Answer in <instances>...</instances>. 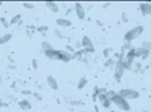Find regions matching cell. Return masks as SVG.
Wrapping results in <instances>:
<instances>
[{"label":"cell","mask_w":151,"mask_h":112,"mask_svg":"<svg viewBox=\"0 0 151 112\" xmlns=\"http://www.w3.org/2000/svg\"><path fill=\"white\" fill-rule=\"evenodd\" d=\"M122 22H124V23L129 22V18H127V14L126 13H122Z\"/></svg>","instance_id":"cell-30"},{"label":"cell","mask_w":151,"mask_h":112,"mask_svg":"<svg viewBox=\"0 0 151 112\" xmlns=\"http://www.w3.org/2000/svg\"><path fill=\"white\" fill-rule=\"evenodd\" d=\"M141 47H142V48H145V49H147V50H150V52H151V42L145 40V42H142V43H141Z\"/></svg>","instance_id":"cell-20"},{"label":"cell","mask_w":151,"mask_h":112,"mask_svg":"<svg viewBox=\"0 0 151 112\" xmlns=\"http://www.w3.org/2000/svg\"><path fill=\"white\" fill-rule=\"evenodd\" d=\"M33 96H34L38 101H42V100H43V97H42V95H39V93H37V92L33 93Z\"/></svg>","instance_id":"cell-29"},{"label":"cell","mask_w":151,"mask_h":112,"mask_svg":"<svg viewBox=\"0 0 151 112\" xmlns=\"http://www.w3.org/2000/svg\"><path fill=\"white\" fill-rule=\"evenodd\" d=\"M20 93H22L23 96H32V95H33V92H32L30 90H22Z\"/></svg>","instance_id":"cell-26"},{"label":"cell","mask_w":151,"mask_h":112,"mask_svg":"<svg viewBox=\"0 0 151 112\" xmlns=\"http://www.w3.org/2000/svg\"><path fill=\"white\" fill-rule=\"evenodd\" d=\"M45 6L48 8L52 13H58L59 11V5L54 1H45Z\"/></svg>","instance_id":"cell-13"},{"label":"cell","mask_w":151,"mask_h":112,"mask_svg":"<svg viewBox=\"0 0 151 112\" xmlns=\"http://www.w3.org/2000/svg\"><path fill=\"white\" fill-rule=\"evenodd\" d=\"M55 24L59 28H69V27H72V22L68 18H57Z\"/></svg>","instance_id":"cell-9"},{"label":"cell","mask_w":151,"mask_h":112,"mask_svg":"<svg viewBox=\"0 0 151 112\" xmlns=\"http://www.w3.org/2000/svg\"><path fill=\"white\" fill-rule=\"evenodd\" d=\"M111 102L117 107V108H120L122 112H130V111H131V105H130V102L127 101L126 98H124V97H121L119 93H116V95L112 97Z\"/></svg>","instance_id":"cell-2"},{"label":"cell","mask_w":151,"mask_h":112,"mask_svg":"<svg viewBox=\"0 0 151 112\" xmlns=\"http://www.w3.org/2000/svg\"><path fill=\"white\" fill-rule=\"evenodd\" d=\"M44 55L50 60H57V57H58V49H52V50H47V52H43Z\"/></svg>","instance_id":"cell-12"},{"label":"cell","mask_w":151,"mask_h":112,"mask_svg":"<svg viewBox=\"0 0 151 112\" xmlns=\"http://www.w3.org/2000/svg\"><path fill=\"white\" fill-rule=\"evenodd\" d=\"M115 64H116V60L113 59L112 57H110V58H107L106 59V62H105V67H115Z\"/></svg>","instance_id":"cell-18"},{"label":"cell","mask_w":151,"mask_h":112,"mask_svg":"<svg viewBox=\"0 0 151 112\" xmlns=\"http://www.w3.org/2000/svg\"><path fill=\"white\" fill-rule=\"evenodd\" d=\"M81 44L83 47V49L86 50V53H93L94 52V45H93V42L91 40L88 35H83L82 39H81Z\"/></svg>","instance_id":"cell-5"},{"label":"cell","mask_w":151,"mask_h":112,"mask_svg":"<svg viewBox=\"0 0 151 112\" xmlns=\"http://www.w3.org/2000/svg\"><path fill=\"white\" fill-rule=\"evenodd\" d=\"M0 87H1V83H0Z\"/></svg>","instance_id":"cell-43"},{"label":"cell","mask_w":151,"mask_h":112,"mask_svg":"<svg viewBox=\"0 0 151 112\" xmlns=\"http://www.w3.org/2000/svg\"><path fill=\"white\" fill-rule=\"evenodd\" d=\"M1 102H3V101H1V98H0V103H1Z\"/></svg>","instance_id":"cell-39"},{"label":"cell","mask_w":151,"mask_h":112,"mask_svg":"<svg viewBox=\"0 0 151 112\" xmlns=\"http://www.w3.org/2000/svg\"><path fill=\"white\" fill-rule=\"evenodd\" d=\"M87 85H88V79L86 77H82L77 83V88L78 90H83V88H86Z\"/></svg>","instance_id":"cell-17"},{"label":"cell","mask_w":151,"mask_h":112,"mask_svg":"<svg viewBox=\"0 0 151 112\" xmlns=\"http://www.w3.org/2000/svg\"><path fill=\"white\" fill-rule=\"evenodd\" d=\"M110 112H115V111H110Z\"/></svg>","instance_id":"cell-42"},{"label":"cell","mask_w":151,"mask_h":112,"mask_svg":"<svg viewBox=\"0 0 151 112\" xmlns=\"http://www.w3.org/2000/svg\"><path fill=\"white\" fill-rule=\"evenodd\" d=\"M47 85H48L50 90H53V91H57L59 88V83L55 79V77H53V76H48V77H47Z\"/></svg>","instance_id":"cell-10"},{"label":"cell","mask_w":151,"mask_h":112,"mask_svg":"<svg viewBox=\"0 0 151 112\" xmlns=\"http://www.w3.org/2000/svg\"><path fill=\"white\" fill-rule=\"evenodd\" d=\"M40 48L43 52H47V50H52V49H54V47L52 43H49V42H47V40H43L40 43Z\"/></svg>","instance_id":"cell-15"},{"label":"cell","mask_w":151,"mask_h":112,"mask_svg":"<svg viewBox=\"0 0 151 112\" xmlns=\"http://www.w3.org/2000/svg\"><path fill=\"white\" fill-rule=\"evenodd\" d=\"M125 72H126V68H125L124 60H116L115 68H113V77H115V81L117 83H121Z\"/></svg>","instance_id":"cell-3"},{"label":"cell","mask_w":151,"mask_h":112,"mask_svg":"<svg viewBox=\"0 0 151 112\" xmlns=\"http://www.w3.org/2000/svg\"><path fill=\"white\" fill-rule=\"evenodd\" d=\"M6 106H8V103H3V102L0 103V107H6Z\"/></svg>","instance_id":"cell-35"},{"label":"cell","mask_w":151,"mask_h":112,"mask_svg":"<svg viewBox=\"0 0 151 112\" xmlns=\"http://www.w3.org/2000/svg\"><path fill=\"white\" fill-rule=\"evenodd\" d=\"M69 103L72 106H78V105H81V101H70Z\"/></svg>","instance_id":"cell-31"},{"label":"cell","mask_w":151,"mask_h":112,"mask_svg":"<svg viewBox=\"0 0 151 112\" xmlns=\"http://www.w3.org/2000/svg\"><path fill=\"white\" fill-rule=\"evenodd\" d=\"M18 105L19 107L23 110V111H28V110H32V103H30V101L29 100H27V98H23L18 102Z\"/></svg>","instance_id":"cell-11"},{"label":"cell","mask_w":151,"mask_h":112,"mask_svg":"<svg viewBox=\"0 0 151 112\" xmlns=\"http://www.w3.org/2000/svg\"><path fill=\"white\" fill-rule=\"evenodd\" d=\"M48 30H49V27L48 25H40V27L37 28V32H39V33H43V34H45V32H48Z\"/></svg>","instance_id":"cell-19"},{"label":"cell","mask_w":151,"mask_h":112,"mask_svg":"<svg viewBox=\"0 0 151 112\" xmlns=\"http://www.w3.org/2000/svg\"><path fill=\"white\" fill-rule=\"evenodd\" d=\"M111 103H112L111 100H106V101H103L101 105H102L103 108H110V107H111Z\"/></svg>","instance_id":"cell-21"},{"label":"cell","mask_w":151,"mask_h":112,"mask_svg":"<svg viewBox=\"0 0 151 112\" xmlns=\"http://www.w3.org/2000/svg\"><path fill=\"white\" fill-rule=\"evenodd\" d=\"M12 38H13V34H12V33H5V34H3L1 37H0V45H4V44L9 43V42L12 40Z\"/></svg>","instance_id":"cell-14"},{"label":"cell","mask_w":151,"mask_h":112,"mask_svg":"<svg viewBox=\"0 0 151 112\" xmlns=\"http://www.w3.org/2000/svg\"><path fill=\"white\" fill-rule=\"evenodd\" d=\"M22 23V14H15L12 19H10V22H9V24L10 25H15V24H20Z\"/></svg>","instance_id":"cell-16"},{"label":"cell","mask_w":151,"mask_h":112,"mask_svg":"<svg viewBox=\"0 0 151 112\" xmlns=\"http://www.w3.org/2000/svg\"><path fill=\"white\" fill-rule=\"evenodd\" d=\"M0 112H1V111H0Z\"/></svg>","instance_id":"cell-44"},{"label":"cell","mask_w":151,"mask_h":112,"mask_svg":"<svg viewBox=\"0 0 151 112\" xmlns=\"http://www.w3.org/2000/svg\"><path fill=\"white\" fill-rule=\"evenodd\" d=\"M110 53H111V48H106L105 50H103V57H105L106 59L110 58Z\"/></svg>","instance_id":"cell-25"},{"label":"cell","mask_w":151,"mask_h":112,"mask_svg":"<svg viewBox=\"0 0 151 112\" xmlns=\"http://www.w3.org/2000/svg\"><path fill=\"white\" fill-rule=\"evenodd\" d=\"M0 22H1V23H3V24H4V25H5V27H8V25H9V23H8V22H6L5 19H4V18H1V17H0Z\"/></svg>","instance_id":"cell-32"},{"label":"cell","mask_w":151,"mask_h":112,"mask_svg":"<svg viewBox=\"0 0 151 112\" xmlns=\"http://www.w3.org/2000/svg\"><path fill=\"white\" fill-rule=\"evenodd\" d=\"M111 5V3H106V4H103V8H107V6H110Z\"/></svg>","instance_id":"cell-34"},{"label":"cell","mask_w":151,"mask_h":112,"mask_svg":"<svg viewBox=\"0 0 151 112\" xmlns=\"http://www.w3.org/2000/svg\"><path fill=\"white\" fill-rule=\"evenodd\" d=\"M121 97H124V98H126L127 101L130 100H137L140 98V92L134 90V88H121V90L117 92Z\"/></svg>","instance_id":"cell-4"},{"label":"cell","mask_w":151,"mask_h":112,"mask_svg":"<svg viewBox=\"0 0 151 112\" xmlns=\"http://www.w3.org/2000/svg\"><path fill=\"white\" fill-rule=\"evenodd\" d=\"M134 71L135 72H141V63H139V62L134 63Z\"/></svg>","instance_id":"cell-24"},{"label":"cell","mask_w":151,"mask_h":112,"mask_svg":"<svg viewBox=\"0 0 151 112\" xmlns=\"http://www.w3.org/2000/svg\"><path fill=\"white\" fill-rule=\"evenodd\" d=\"M81 112H86V111H81Z\"/></svg>","instance_id":"cell-40"},{"label":"cell","mask_w":151,"mask_h":112,"mask_svg":"<svg viewBox=\"0 0 151 112\" xmlns=\"http://www.w3.org/2000/svg\"><path fill=\"white\" fill-rule=\"evenodd\" d=\"M65 50H67L68 53H70V54H72V53H74V48H73L72 45H69V44H67V45H65Z\"/></svg>","instance_id":"cell-27"},{"label":"cell","mask_w":151,"mask_h":112,"mask_svg":"<svg viewBox=\"0 0 151 112\" xmlns=\"http://www.w3.org/2000/svg\"><path fill=\"white\" fill-rule=\"evenodd\" d=\"M72 59H73V54L68 53L67 50H60V49H58V57H57V60H60V62L68 63Z\"/></svg>","instance_id":"cell-7"},{"label":"cell","mask_w":151,"mask_h":112,"mask_svg":"<svg viewBox=\"0 0 151 112\" xmlns=\"http://www.w3.org/2000/svg\"><path fill=\"white\" fill-rule=\"evenodd\" d=\"M74 13H76V15H77V18L79 20L86 19V9H84V6L82 5L81 3H76L74 4Z\"/></svg>","instance_id":"cell-6"},{"label":"cell","mask_w":151,"mask_h":112,"mask_svg":"<svg viewBox=\"0 0 151 112\" xmlns=\"http://www.w3.org/2000/svg\"><path fill=\"white\" fill-rule=\"evenodd\" d=\"M32 67H33V69H38V62H37V59H34V58L32 59Z\"/></svg>","instance_id":"cell-28"},{"label":"cell","mask_w":151,"mask_h":112,"mask_svg":"<svg viewBox=\"0 0 151 112\" xmlns=\"http://www.w3.org/2000/svg\"><path fill=\"white\" fill-rule=\"evenodd\" d=\"M1 5H3V3H1V1H0V6H1Z\"/></svg>","instance_id":"cell-38"},{"label":"cell","mask_w":151,"mask_h":112,"mask_svg":"<svg viewBox=\"0 0 151 112\" xmlns=\"http://www.w3.org/2000/svg\"><path fill=\"white\" fill-rule=\"evenodd\" d=\"M0 83H1V76H0Z\"/></svg>","instance_id":"cell-37"},{"label":"cell","mask_w":151,"mask_h":112,"mask_svg":"<svg viewBox=\"0 0 151 112\" xmlns=\"http://www.w3.org/2000/svg\"><path fill=\"white\" fill-rule=\"evenodd\" d=\"M149 68H150V71H151V59H150V64H149Z\"/></svg>","instance_id":"cell-36"},{"label":"cell","mask_w":151,"mask_h":112,"mask_svg":"<svg viewBox=\"0 0 151 112\" xmlns=\"http://www.w3.org/2000/svg\"><path fill=\"white\" fill-rule=\"evenodd\" d=\"M139 9H140V11L144 17L151 15V3H140Z\"/></svg>","instance_id":"cell-8"},{"label":"cell","mask_w":151,"mask_h":112,"mask_svg":"<svg viewBox=\"0 0 151 112\" xmlns=\"http://www.w3.org/2000/svg\"><path fill=\"white\" fill-rule=\"evenodd\" d=\"M142 112H147V111H142Z\"/></svg>","instance_id":"cell-41"},{"label":"cell","mask_w":151,"mask_h":112,"mask_svg":"<svg viewBox=\"0 0 151 112\" xmlns=\"http://www.w3.org/2000/svg\"><path fill=\"white\" fill-rule=\"evenodd\" d=\"M82 44H81V40H79V42H77V43H76V48H77V49H79V47H81Z\"/></svg>","instance_id":"cell-33"},{"label":"cell","mask_w":151,"mask_h":112,"mask_svg":"<svg viewBox=\"0 0 151 112\" xmlns=\"http://www.w3.org/2000/svg\"><path fill=\"white\" fill-rule=\"evenodd\" d=\"M23 6H24L25 9H30V10H32V9H34V4H33V3H27V1H24V3H23Z\"/></svg>","instance_id":"cell-23"},{"label":"cell","mask_w":151,"mask_h":112,"mask_svg":"<svg viewBox=\"0 0 151 112\" xmlns=\"http://www.w3.org/2000/svg\"><path fill=\"white\" fill-rule=\"evenodd\" d=\"M54 35H55L58 39H63V38H64V35L62 34V32H60L59 29H55V30H54Z\"/></svg>","instance_id":"cell-22"},{"label":"cell","mask_w":151,"mask_h":112,"mask_svg":"<svg viewBox=\"0 0 151 112\" xmlns=\"http://www.w3.org/2000/svg\"><path fill=\"white\" fill-rule=\"evenodd\" d=\"M145 32V27L144 25H136L134 28H131L130 30H127L125 33L124 40L126 43H132L135 39H137L139 37L142 35V33Z\"/></svg>","instance_id":"cell-1"}]
</instances>
